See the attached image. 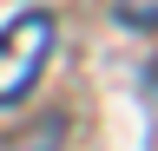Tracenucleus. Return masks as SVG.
<instances>
[{
    "label": "nucleus",
    "instance_id": "f257e3e1",
    "mask_svg": "<svg viewBox=\"0 0 158 151\" xmlns=\"http://www.w3.org/2000/svg\"><path fill=\"white\" fill-rule=\"evenodd\" d=\"M53 13H20L0 26V105H20L40 85V72L53 59Z\"/></svg>",
    "mask_w": 158,
    "mask_h": 151
},
{
    "label": "nucleus",
    "instance_id": "f03ea898",
    "mask_svg": "<svg viewBox=\"0 0 158 151\" xmlns=\"http://www.w3.org/2000/svg\"><path fill=\"white\" fill-rule=\"evenodd\" d=\"M112 13L125 26H158V0H112Z\"/></svg>",
    "mask_w": 158,
    "mask_h": 151
}]
</instances>
